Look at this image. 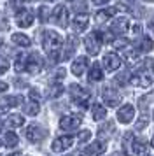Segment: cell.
<instances>
[{
	"mask_svg": "<svg viewBox=\"0 0 154 156\" xmlns=\"http://www.w3.org/2000/svg\"><path fill=\"white\" fill-rule=\"evenodd\" d=\"M42 44H44V49L47 51L49 60L56 63L60 60V49H61V37L58 35L53 30H47L44 34V39H42Z\"/></svg>",
	"mask_w": 154,
	"mask_h": 156,
	"instance_id": "1",
	"label": "cell"
},
{
	"mask_svg": "<svg viewBox=\"0 0 154 156\" xmlns=\"http://www.w3.org/2000/svg\"><path fill=\"white\" fill-rule=\"evenodd\" d=\"M102 41H103V34L102 32H93L84 39V46H86V51L89 53L91 56H95L100 53V48H102Z\"/></svg>",
	"mask_w": 154,
	"mask_h": 156,
	"instance_id": "2",
	"label": "cell"
},
{
	"mask_svg": "<svg viewBox=\"0 0 154 156\" xmlns=\"http://www.w3.org/2000/svg\"><path fill=\"white\" fill-rule=\"evenodd\" d=\"M70 97H72V100L75 102L77 105H81V107H88L89 105L91 95H89L88 90H84L82 86H79V84H72L70 86Z\"/></svg>",
	"mask_w": 154,
	"mask_h": 156,
	"instance_id": "3",
	"label": "cell"
},
{
	"mask_svg": "<svg viewBox=\"0 0 154 156\" xmlns=\"http://www.w3.org/2000/svg\"><path fill=\"white\" fill-rule=\"evenodd\" d=\"M46 135H47V132H46L42 126H39V125H30V126L25 130V137H26V140L33 142V144L42 142L44 139H46Z\"/></svg>",
	"mask_w": 154,
	"mask_h": 156,
	"instance_id": "4",
	"label": "cell"
},
{
	"mask_svg": "<svg viewBox=\"0 0 154 156\" xmlns=\"http://www.w3.org/2000/svg\"><path fill=\"white\" fill-rule=\"evenodd\" d=\"M42 67H44V60L39 53H32L26 60V67H25V70L28 74H39L42 70Z\"/></svg>",
	"mask_w": 154,
	"mask_h": 156,
	"instance_id": "5",
	"label": "cell"
},
{
	"mask_svg": "<svg viewBox=\"0 0 154 156\" xmlns=\"http://www.w3.org/2000/svg\"><path fill=\"white\" fill-rule=\"evenodd\" d=\"M102 98H103V102L109 107H116V105H119V102H121V95H119V91L116 88L105 86L103 91H102Z\"/></svg>",
	"mask_w": 154,
	"mask_h": 156,
	"instance_id": "6",
	"label": "cell"
},
{
	"mask_svg": "<svg viewBox=\"0 0 154 156\" xmlns=\"http://www.w3.org/2000/svg\"><path fill=\"white\" fill-rule=\"evenodd\" d=\"M53 20H54V23L60 25L61 28H67V27H68V9L65 7L63 4L56 5L54 11H53Z\"/></svg>",
	"mask_w": 154,
	"mask_h": 156,
	"instance_id": "7",
	"label": "cell"
},
{
	"mask_svg": "<svg viewBox=\"0 0 154 156\" xmlns=\"http://www.w3.org/2000/svg\"><path fill=\"white\" fill-rule=\"evenodd\" d=\"M72 144H74V137L63 135V137L54 139V142L51 144V149H53V153H63V151H67V149L72 147Z\"/></svg>",
	"mask_w": 154,
	"mask_h": 156,
	"instance_id": "8",
	"label": "cell"
},
{
	"mask_svg": "<svg viewBox=\"0 0 154 156\" xmlns=\"http://www.w3.org/2000/svg\"><path fill=\"white\" fill-rule=\"evenodd\" d=\"M81 121L82 118L77 116V114H68V116H63L60 119V128L61 130H77L81 126Z\"/></svg>",
	"mask_w": 154,
	"mask_h": 156,
	"instance_id": "9",
	"label": "cell"
},
{
	"mask_svg": "<svg viewBox=\"0 0 154 156\" xmlns=\"http://www.w3.org/2000/svg\"><path fill=\"white\" fill-rule=\"evenodd\" d=\"M16 23H18V27H21V28L32 27V23H33V14H32V11H28V9H19V11L16 12Z\"/></svg>",
	"mask_w": 154,
	"mask_h": 156,
	"instance_id": "10",
	"label": "cell"
},
{
	"mask_svg": "<svg viewBox=\"0 0 154 156\" xmlns=\"http://www.w3.org/2000/svg\"><path fill=\"white\" fill-rule=\"evenodd\" d=\"M133 116H135V107L130 105V104L123 105V107L117 111V121H119V123H123V125L131 123V121H133Z\"/></svg>",
	"mask_w": 154,
	"mask_h": 156,
	"instance_id": "11",
	"label": "cell"
},
{
	"mask_svg": "<svg viewBox=\"0 0 154 156\" xmlns=\"http://www.w3.org/2000/svg\"><path fill=\"white\" fill-rule=\"evenodd\" d=\"M128 30H130V20L128 18H116L110 27V32L116 35H124Z\"/></svg>",
	"mask_w": 154,
	"mask_h": 156,
	"instance_id": "12",
	"label": "cell"
},
{
	"mask_svg": "<svg viewBox=\"0 0 154 156\" xmlns=\"http://www.w3.org/2000/svg\"><path fill=\"white\" fill-rule=\"evenodd\" d=\"M103 67L109 72L117 70L119 67H121V58H119L116 53H107V55L103 56Z\"/></svg>",
	"mask_w": 154,
	"mask_h": 156,
	"instance_id": "13",
	"label": "cell"
},
{
	"mask_svg": "<svg viewBox=\"0 0 154 156\" xmlns=\"http://www.w3.org/2000/svg\"><path fill=\"white\" fill-rule=\"evenodd\" d=\"M130 84L137 88H149L152 84V77L149 74H135L133 77H130Z\"/></svg>",
	"mask_w": 154,
	"mask_h": 156,
	"instance_id": "14",
	"label": "cell"
},
{
	"mask_svg": "<svg viewBox=\"0 0 154 156\" xmlns=\"http://www.w3.org/2000/svg\"><path fill=\"white\" fill-rule=\"evenodd\" d=\"M86 67H88V58L86 56H79L74 60V63H72V74L77 76V77H81L84 72H86Z\"/></svg>",
	"mask_w": 154,
	"mask_h": 156,
	"instance_id": "15",
	"label": "cell"
},
{
	"mask_svg": "<svg viewBox=\"0 0 154 156\" xmlns=\"http://www.w3.org/2000/svg\"><path fill=\"white\" fill-rule=\"evenodd\" d=\"M105 149H107V146H105V142L103 140H96V142H93V144H89L88 147L84 149V154H88V156H95V154H102Z\"/></svg>",
	"mask_w": 154,
	"mask_h": 156,
	"instance_id": "16",
	"label": "cell"
},
{
	"mask_svg": "<svg viewBox=\"0 0 154 156\" xmlns=\"http://www.w3.org/2000/svg\"><path fill=\"white\" fill-rule=\"evenodd\" d=\"M23 97H2L0 98V109L2 111H9V109H12V107L19 105Z\"/></svg>",
	"mask_w": 154,
	"mask_h": 156,
	"instance_id": "17",
	"label": "cell"
},
{
	"mask_svg": "<svg viewBox=\"0 0 154 156\" xmlns=\"http://www.w3.org/2000/svg\"><path fill=\"white\" fill-rule=\"evenodd\" d=\"M88 25H89L88 16L86 14H77L75 18H74V21H72V28L75 30V32H84V30L88 28Z\"/></svg>",
	"mask_w": 154,
	"mask_h": 156,
	"instance_id": "18",
	"label": "cell"
},
{
	"mask_svg": "<svg viewBox=\"0 0 154 156\" xmlns=\"http://www.w3.org/2000/svg\"><path fill=\"white\" fill-rule=\"evenodd\" d=\"M133 153L137 156H147L149 154V147H147V142L144 139H135L133 140Z\"/></svg>",
	"mask_w": 154,
	"mask_h": 156,
	"instance_id": "19",
	"label": "cell"
},
{
	"mask_svg": "<svg viewBox=\"0 0 154 156\" xmlns=\"http://www.w3.org/2000/svg\"><path fill=\"white\" fill-rule=\"evenodd\" d=\"M88 79H89L91 83H96V81H102V79H103V72H102V69H100V63H95L93 67H91Z\"/></svg>",
	"mask_w": 154,
	"mask_h": 156,
	"instance_id": "20",
	"label": "cell"
},
{
	"mask_svg": "<svg viewBox=\"0 0 154 156\" xmlns=\"http://www.w3.org/2000/svg\"><path fill=\"white\" fill-rule=\"evenodd\" d=\"M26 60L28 56L25 53H18L16 55V62H14V70L16 72H23L25 70V67H26Z\"/></svg>",
	"mask_w": 154,
	"mask_h": 156,
	"instance_id": "21",
	"label": "cell"
},
{
	"mask_svg": "<svg viewBox=\"0 0 154 156\" xmlns=\"http://www.w3.org/2000/svg\"><path fill=\"white\" fill-rule=\"evenodd\" d=\"M91 111H93V119H95V121L103 119L105 116H107V109H105V107L102 105V104H95Z\"/></svg>",
	"mask_w": 154,
	"mask_h": 156,
	"instance_id": "22",
	"label": "cell"
},
{
	"mask_svg": "<svg viewBox=\"0 0 154 156\" xmlns=\"http://www.w3.org/2000/svg\"><path fill=\"white\" fill-rule=\"evenodd\" d=\"M11 41H12V44L21 46V48H28V46H30V39H28L26 35H23V34H14V35L11 37Z\"/></svg>",
	"mask_w": 154,
	"mask_h": 156,
	"instance_id": "23",
	"label": "cell"
},
{
	"mask_svg": "<svg viewBox=\"0 0 154 156\" xmlns=\"http://www.w3.org/2000/svg\"><path fill=\"white\" fill-rule=\"evenodd\" d=\"M114 14H116V9L110 7V9H103V11H98L95 18H96V21H98V23H103V21H107V20L110 18V16H114Z\"/></svg>",
	"mask_w": 154,
	"mask_h": 156,
	"instance_id": "24",
	"label": "cell"
},
{
	"mask_svg": "<svg viewBox=\"0 0 154 156\" xmlns=\"http://www.w3.org/2000/svg\"><path fill=\"white\" fill-rule=\"evenodd\" d=\"M7 123H9V126L18 128V126H23V125H25V118H23L21 114H11V116L7 118Z\"/></svg>",
	"mask_w": 154,
	"mask_h": 156,
	"instance_id": "25",
	"label": "cell"
},
{
	"mask_svg": "<svg viewBox=\"0 0 154 156\" xmlns=\"http://www.w3.org/2000/svg\"><path fill=\"white\" fill-rule=\"evenodd\" d=\"M39 111H40V105H39L37 100H30L26 105H25V112L28 116H35V114H39Z\"/></svg>",
	"mask_w": 154,
	"mask_h": 156,
	"instance_id": "26",
	"label": "cell"
},
{
	"mask_svg": "<svg viewBox=\"0 0 154 156\" xmlns=\"http://www.w3.org/2000/svg\"><path fill=\"white\" fill-rule=\"evenodd\" d=\"M152 48H154V44H152V41H151L149 37H142V39H140L138 51H142V53H149V51H152Z\"/></svg>",
	"mask_w": 154,
	"mask_h": 156,
	"instance_id": "27",
	"label": "cell"
},
{
	"mask_svg": "<svg viewBox=\"0 0 154 156\" xmlns=\"http://www.w3.org/2000/svg\"><path fill=\"white\" fill-rule=\"evenodd\" d=\"M114 123H107V125H103V126L98 130V137H102V139H107V137H110L112 133H114Z\"/></svg>",
	"mask_w": 154,
	"mask_h": 156,
	"instance_id": "28",
	"label": "cell"
},
{
	"mask_svg": "<svg viewBox=\"0 0 154 156\" xmlns=\"http://www.w3.org/2000/svg\"><path fill=\"white\" fill-rule=\"evenodd\" d=\"M124 55H126V62H128L130 65H133V63L138 62V51L128 48V49H124Z\"/></svg>",
	"mask_w": 154,
	"mask_h": 156,
	"instance_id": "29",
	"label": "cell"
},
{
	"mask_svg": "<svg viewBox=\"0 0 154 156\" xmlns=\"http://www.w3.org/2000/svg\"><path fill=\"white\" fill-rule=\"evenodd\" d=\"M5 146L7 147H16L18 146V135L14 133V132L5 133Z\"/></svg>",
	"mask_w": 154,
	"mask_h": 156,
	"instance_id": "30",
	"label": "cell"
},
{
	"mask_svg": "<svg viewBox=\"0 0 154 156\" xmlns=\"http://www.w3.org/2000/svg\"><path fill=\"white\" fill-rule=\"evenodd\" d=\"M49 14H51L49 7L42 5V7L39 9V21H40V23H47L49 21Z\"/></svg>",
	"mask_w": 154,
	"mask_h": 156,
	"instance_id": "31",
	"label": "cell"
},
{
	"mask_svg": "<svg viewBox=\"0 0 154 156\" xmlns=\"http://www.w3.org/2000/svg\"><path fill=\"white\" fill-rule=\"evenodd\" d=\"M63 91H65V90H63L61 84H53L51 90H49V97H51V98H56V97H60Z\"/></svg>",
	"mask_w": 154,
	"mask_h": 156,
	"instance_id": "32",
	"label": "cell"
},
{
	"mask_svg": "<svg viewBox=\"0 0 154 156\" xmlns=\"http://www.w3.org/2000/svg\"><path fill=\"white\" fill-rule=\"evenodd\" d=\"M74 51H75V39H74V37H68V49L65 51V60H68L70 56H72V53H74Z\"/></svg>",
	"mask_w": 154,
	"mask_h": 156,
	"instance_id": "33",
	"label": "cell"
},
{
	"mask_svg": "<svg viewBox=\"0 0 154 156\" xmlns=\"http://www.w3.org/2000/svg\"><path fill=\"white\" fill-rule=\"evenodd\" d=\"M77 139H79V142H81V144H84V142H88L91 139V132H89V130H82L81 133L77 135Z\"/></svg>",
	"mask_w": 154,
	"mask_h": 156,
	"instance_id": "34",
	"label": "cell"
},
{
	"mask_svg": "<svg viewBox=\"0 0 154 156\" xmlns=\"http://www.w3.org/2000/svg\"><path fill=\"white\" fill-rule=\"evenodd\" d=\"M9 60H7L5 56H0V74H4V72H7V69H9Z\"/></svg>",
	"mask_w": 154,
	"mask_h": 156,
	"instance_id": "35",
	"label": "cell"
},
{
	"mask_svg": "<svg viewBox=\"0 0 154 156\" xmlns=\"http://www.w3.org/2000/svg\"><path fill=\"white\" fill-rule=\"evenodd\" d=\"M147 123H149L147 116H142V118L137 121V125H135V130H142V128H145V126H147Z\"/></svg>",
	"mask_w": 154,
	"mask_h": 156,
	"instance_id": "36",
	"label": "cell"
},
{
	"mask_svg": "<svg viewBox=\"0 0 154 156\" xmlns=\"http://www.w3.org/2000/svg\"><path fill=\"white\" fill-rule=\"evenodd\" d=\"M74 9H75L77 12H81V11H88V5H86V2H84V0H81V2H77L75 5H74Z\"/></svg>",
	"mask_w": 154,
	"mask_h": 156,
	"instance_id": "37",
	"label": "cell"
},
{
	"mask_svg": "<svg viewBox=\"0 0 154 156\" xmlns=\"http://www.w3.org/2000/svg\"><path fill=\"white\" fill-rule=\"evenodd\" d=\"M30 98L39 102V100H40V91H39L37 88H32V90H30Z\"/></svg>",
	"mask_w": 154,
	"mask_h": 156,
	"instance_id": "38",
	"label": "cell"
},
{
	"mask_svg": "<svg viewBox=\"0 0 154 156\" xmlns=\"http://www.w3.org/2000/svg\"><path fill=\"white\" fill-rule=\"evenodd\" d=\"M124 46H128V42H126L124 39H116L114 41V48H117V49H123Z\"/></svg>",
	"mask_w": 154,
	"mask_h": 156,
	"instance_id": "39",
	"label": "cell"
},
{
	"mask_svg": "<svg viewBox=\"0 0 154 156\" xmlns=\"http://www.w3.org/2000/svg\"><path fill=\"white\" fill-rule=\"evenodd\" d=\"M63 77H65V69H58L54 74V79L58 81V79H63Z\"/></svg>",
	"mask_w": 154,
	"mask_h": 156,
	"instance_id": "40",
	"label": "cell"
},
{
	"mask_svg": "<svg viewBox=\"0 0 154 156\" xmlns=\"http://www.w3.org/2000/svg\"><path fill=\"white\" fill-rule=\"evenodd\" d=\"M7 88H9V84H7V83H4V81H0V93H4Z\"/></svg>",
	"mask_w": 154,
	"mask_h": 156,
	"instance_id": "41",
	"label": "cell"
},
{
	"mask_svg": "<svg viewBox=\"0 0 154 156\" xmlns=\"http://www.w3.org/2000/svg\"><path fill=\"white\" fill-rule=\"evenodd\" d=\"M93 4L95 5H105V4H109V0H93Z\"/></svg>",
	"mask_w": 154,
	"mask_h": 156,
	"instance_id": "42",
	"label": "cell"
},
{
	"mask_svg": "<svg viewBox=\"0 0 154 156\" xmlns=\"http://www.w3.org/2000/svg\"><path fill=\"white\" fill-rule=\"evenodd\" d=\"M11 5H12L14 9H18V7H19V0H12V2H11Z\"/></svg>",
	"mask_w": 154,
	"mask_h": 156,
	"instance_id": "43",
	"label": "cell"
},
{
	"mask_svg": "<svg viewBox=\"0 0 154 156\" xmlns=\"http://www.w3.org/2000/svg\"><path fill=\"white\" fill-rule=\"evenodd\" d=\"M9 156H21V153H18V151H16V153H12V154H9Z\"/></svg>",
	"mask_w": 154,
	"mask_h": 156,
	"instance_id": "44",
	"label": "cell"
},
{
	"mask_svg": "<svg viewBox=\"0 0 154 156\" xmlns=\"http://www.w3.org/2000/svg\"><path fill=\"white\" fill-rule=\"evenodd\" d=\"M152 147H154V135H152Z\"/></svg>",
	"mask_w": 154,
	"mask_h": 156,
	"instance_id": "45",
	"label": "cell"
},
{
	"mask_svg": "<svg viewBox=\"0 0 154 156\" xmlns=\"http://www.w3.org/2000/svg\"><path fill=\"white\" fill-rule=\"evenodd\" d=\"M25 2H35V0H25Z\"/></svg>",
	"mask_w": 154,
	"mask_h": 156,
	"instance_id": "46",
	"label": "cell"
},
{
	"mask_svg": "<svg viewBox=\"0 0 154 156\" xmlns=\"http://www.w3.org/2000/svg\"><path fill=\"white\" fill-rule=\"evenodd\" d=\"M0 132H2V123H0Z\"/></svg>",
	"mask_w": 154,
	"mask_h": 156,
	"instance_id": "47",
	"label": "cell"
},
{
	"mask_svg": "<svg viewBox=\"0 0 154 156\" xmlns=\"http://www.w3.org/2000/svg\"><path fill=\"white\" fill-rule=\"evenodd\" d=\"M46 2H53V0H46Z\"/></svg>",
	"mask_w": 154,
	"mask_h": 156,
	"instance_id": "48",
	"label": "cell"
},
{
	"mask_svg": "<svg viewBox=\"0 0 154 156\" xmlns=\"http://www.w3.org/2000/svg\"><path fill=\"white\" fill-rule=\"evenodd\" d=\"M130 2H133V0H130Z\"/></svg>",
	"mask_w": 154,
	"mask_h": 156,
	"instance_id": "49",
	"label": "cell"
},
{
	"mask_svg": "<svg viewBox=\"0 0 154 156\" xmlns=\"http://www.w3.org/2000/svg\"><path fill=\"white\" fill-rule=\"evenodd\" d=\"M0 44H2V41H0Z\"/></svg>",
	"mask_w": 154,
	"mask_h": 156,
	"instance_id": "50",
	"label": "cell"
},
{
	"mask_svg": "<svg viewBox=\"0 0 154 156\" xmlns=\"http://www.w3.org/2000/svg\"><path fill=\"white\" fill-rule=\"evenodd\" d=\"M152 25H154V23H152Z\"/></svg>",
	"mask_w": 154,
	"mask_h": 156,
	"instance_id": "51",
	"label": "cell"
}]
</instances>
